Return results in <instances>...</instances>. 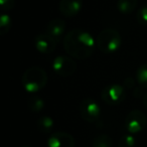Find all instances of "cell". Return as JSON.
I'll use <instances>...</instances> for the list:
<instances>
[{
	"label": "cell",
	"instance_id": "obj_1",
	"mask_svg": "<svg viewBox=\"0 0 147 147\" xmlns=\"http://www.w3.org/2000/svg\"><path fill=\"white\" fill-rule=\"evenodd\" d=\"M63 47L69 57L86 59L93 55L97 45L96 39L90 32L82 29H74L65 34Z\"/></svg>",
	"mask_w": 147,
	"mask_h": 147
},
{
	"label": "cell",
	"instance_id": "obj_2",
	"mask_svg": "<svg viewBox=\"0 0 147 147\" xmlns=\"http://www.w3.org/2000/svg\"><path fill=\"white\" fill-rule=\"evenodd\" d=\"M47 83V74L40 67H30L23 73L21 84L28 93L42 90Z\"/></svg>",
	"mask_w": 147,
	"mask_h": 147
},
{
	"label": "cell",
	"instance_id": "obj_3",
	"mask_svg": "<svg viewBox=\"0 0 147 147\" xmlns=\"http://www.w3.org/2000/svg\"><path fill=\"white\" fill-rule=\"evenodd\" d=\"M96 45L98 49L102 53H112L120 49L122 37L116 29L106 28L97 35Z\"/></svg>",
	"mask_w": 147,
	"mask_h": 147
},
{
	"label": "cell",
	"instance_id": "obj_4",
	"mask_svg": "<svg viewBox=\"0 0 147 147\" xmlns=\"http://www.w3.org/2000/svg\"><path fill=\"white\" fill-rule=\"evenodd\" d=\"M102 100L109 106H116L122 103L126 98V90L124 86L119 84H111L106 86L101 92Z\"/></svg>",
	"mask_w": 147,
	"mask_h": 147
},
{
	"label": "cell",
	"instance_id": "obj_5",
	"mask_svg": "<svg viewBox=\"0 0 147 147\" xmlns=\"http://www.w3.org/2000/svg\"><path fill=\"white\" fill-rule=\"evenodd\" d=\"M147 117L141 110H132L125 117L124 125L130 134H136L146 127Z\"/></svg>",
	"mask_w": 147,
	"mask_h": 147
},
{
	"label": "cell",
	"instance_id": "obj_6",
	"mask_svg": "<svg viewBox=\"0 0 147 147\" xmlns=\"http://www.w3.org/2000/svg\"><path fill=\"white\" fill-rule=\"evenodd\" d=\"M80 115L87 122L95 123L100 119L101 108L94 99L85 98L80 104Z\"/></svg>",
	"mask_w": 147,
	"mask_h": 147
},
{
	"label": "cell",
	"instance_id": "obj_7",
	"mask_svg": "<svg viewBox=\"0 0 147 147\" xmlns=\"http://www.w3.org/2000/svg\"><path fill=\"white\" fill-rule=\"evenodd\" d=\"M53 69L57 75L67 78L76 73L77 63L71 59V57L59 55L53 59Z\"/></svg>",
	"mask_w": 147,
	"mask_h": 147
},
{
	"label": "cell",
	"instance_id": "obj_8",
	"mask_svg": "<svg viewBox=\"0 0 147 147\" xmlns=\"http://www.w3.org/2000/svg\"><path fill=\"white\" fill-rule=\"evenodd\" d=\"M47 147H75L73 135L63 131L53 132L47 139Z\"/></svg>",
	"mask_w": 147,
	"mask_h": 147
},
{
	"label": "cell",
	"instance_id": "obj_9",
	"mask_svg": "<svg viewBox=\"0 0 147 147\" xmlns=\"http://www.w3.org/2000/svg\"><path fill=\"white\" fill-rule=\"evenodd\" d=\"M57 41L47 33H39L36 35L34 39L35 49L41 53L49 55L55 51V47H57Z\"/></svg>",
	"mask_w": 147,
	"mask_h": 147
},
{
	"label": "cell",
	"instance_id": "obj_10",
	"mask_svg": "<svg viewBox=\"0 0 147 147\" xmlns=\"http://www.w3.org/2000/svg\"><path fill=\"white\" fill-rule=\"evenodd\" d=\"M82 5V0H61L59 3V9L63 16L71 18L80 12Z\"/></svg>",
	"mask_w": 147,
	"mask_h": 147
},
{
	"label": "cell",
	"instance_id": "obj_11",
	"mask_svg": "<svg viewBox=\"0 0 147 147\" xmlns=\"http://www.w3.org/2000/svg\"><path fill=\"white\" fill-rule=\"evenodd\" d=\"M65 30V22L61 18H55L51 20L45 27V33L51 35L55 41H59Z\"/></svg>",
	"mask_w": 147,
	"mask_h": 147
},
{
	"label": "cell",
	"instance_id": "obj_12",
	"mask_svg": "<svg viewBox=\"0 0 147 147\" xmlns=\"http://www.w3.org/2000/svg\"><path fill=\"white\" fill-rule=\"evenodd\" d=\"M138 0H118L117 9L123 14H129L136 9Z\"/></svg>",
	"mask_w": 147,
	"mask_h": 147
},
{
	"label": "cell",
	"instance_id": "obj_13",
	"mask_svg": "<svg viewBox=\"0 0 147 147\" xmlns=\"http://www.w3.org/2000/svg\"><path fill=\"white\" fill-rule=\"evenodd\" d=\"M37 128L42 133H51L55 128V121L49 116H41L36 122Z\"/></svg>",
	"mask_w": 147,
	"mask_h": 147
},
{
	"label": "cell",
	"instance_id": "obj_14",
	"mask_svg": "<svg viewBox=\"0 0 147 147\" xmlns=\"http://www.w3.org/2000/svg\"><path fill=\"white\" fill-rule=\"evenodd\" d=\"M136 81L139 86L147 89V63L141 65L136 71Z\"/></svg>",
	"mask_w": 147,
	"mask_h": 147
},
{
	"label": "cell",
	"instance_id": "obj_15",
	"mask_svg": "<svg viewBox=\"0 0 147 147\" xmlns=\"http://www.w3.org/2000/svg\"><path fill=\"white\" fill-rule=\"evenodd\" d=\"M113 141L107 134H100L94 138L92 147H112Z\"/></svg>",
	"mask_w": 147,
	"mask_h": 147
},
{
	"label": "cell",
	"instance_id": "obj_16",
	"mask_svg": "<svg viewBox=\"0 0 147 147\" xmlns=\"http://www.w3.org/2000/svg\"><path fill=\"white\" fill-rule=\"evenodd\" d=\"M27 105H28V108L33 112H40L45 108V101L40 97L33 96L28 99Z\"/></svg>",
	"mask_w": 147,
	"mask_h": 147
},
{
	"label": "cell",
	"instance_id": "obj_17",
	"mask_svg": "<svg viewBox=\"0 0 147 147\" xmlns=\"http://www.w3.org/2000/svg\"><path fill=\"white\" fill-rule=\"evenodd\" d=\"M11 25H12V20L10 16L6 13H2L0 16V32L1 35H4L10 30Z\"/></svg>",
	"mask_w": 147,
	"mask_h": 147
},
{
	"label": "cell",
	"instance_id": "obj_18",
	"mask_svg": "<svg viewBox=\"0 0 147 147\" xmlns=\"http://www.w3.org/2000/svg\"><path fill=\"white\" fill-rule=\"evenodd\" d=\"M136 139L132 134L123 135L118 141V147H135Z\"/></svg>",
	"mask_w": 147,
	"mask_h": 147
},
{
	"label": "cell",
	"instance_id": "obj_19",
	"mask_svg": "<svg viewBox=\"0 0 147 147\" xmlns=\"http://www.w3.org/2000/svg\"><path fill=\"white\" fill-rule=\"evenodd\" d=\"M137 21L141 25H147V4L143 5L138 11H137Z\"/></svg>",
	"mask_w": 147,
	"mask_h": 147
},
{
	"label": "cell",
	"instance_id": "obj_20",
	"mask_svg": "<svg viewBox=\"0 0 147 147\" xmlns=\"http://www.w3.org/2000/svg\"><path fill=\"white\" fill-rule=\"evenodd\" d=\"M0 5L3 11H9L14 8L15 0H0Z\"/></svg>",
	"mask_w": 147,
	"mask_h": 147
},
{
	"label": "cell",
	"instance_id": "obj_21",
	"mask_svg": "<svg viewBox=\"0 0 147 147\" xmlns=\"http://www.w3.org/2000/svg\"><path fill=\"white\" fill-rule=\"evenodd\" d=\"M135 85V81L133 80L132 78H126L124 80V86L126 87V88H129V89H132L133 87H134Z\"/></svg>",
	"mask_w": 147,
	"mask_h": 147
},
{
	"label": "cell",
	"instance_id": "obj_22",
	"mask_svg": "<svg viewBox=\"0 0 147 147\" xmlns=\"http://www.w3.org/2000/svg\"><path fill=\"white\" fill-rule=\"evenodd\" d=\"M142 90H143L142 87H139V88H135L134 91H133V95H134V97H140V96L143 97L144 93L142 92Z\"/></svg>",
	"mask_w": 147,
	"mask_h": 147
},
{
	"label": "cell",
	"instance_id": "obj_23",
	"mask_svg": "<svg viewBox=\"0 0 147 147\" xmlns=\"http://www.w3.org/2000/svg\"><path fill=\"white\" fill-rule=\"evenodd\" d=\"M142 103H143V105L145 106V108L147 109V92L144 93V95H143V97H142Z\"/></svg>",
	"mask_w": 147,
	"mask_h": 147
},
{
	"label": "cell",
	"instance_id": "obj_24",
	"mask_svg": "<svg viewBox=\"0 0 147 147\" xmlns=\"http://www.w3.org/2000/svg\"><path fill=\"white\" fill-rule=\"evenodd\" d=\"M20 147H31V146H29V145H23V146H20Z\"/></svg>",
	"mask_w": 147,
	"mask_h": 147
}]
</instances>
